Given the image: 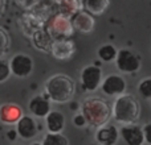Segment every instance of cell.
<instances>
[{"mask_svg": "<svg viewBox=\"0 0 151 145\" xmlns=\"http://www.w3.org/2000/svg\"><path fill=\"white\" fill-rule=\"evenodd\" d=\"M81 115L86 120V124L93 128H101L107 124L111 117V108L106 100L97 96L86 98L81 104Z\"/></svg>", "mask_w": 151, "mask_h": 145, "instance_id": "obj_1", "label": "cell"}, {"mask_svg": "<svg viewBox=\"0 0 151 145\" xmlns=\"http://www.w3.org/2000/svg\"><path fill=\"white\" fill-rule=\"evenodd\" d=\"M76 91V83L66 74H55L45 82V95L55 103H68Z\"/></svg>", "mask_w": 151, "mask_h": 145, "instance_id": "obj_2", "label": "cell"}, {"mask_svg": "<svg viewBox=\"0 0 151 145\" xmlns=\"http://www.w3.org/2000/svg\"><path fill=\"white\" fill-rule=\"evenodd\" d=\"M113 119L122 125L134 124L141 115V104L131 94H123L115 98L111 107Z\"/></svg>", "mask_w": 151, "mask_h": 145, "instance_id": "obj_3", "label": "cell"}, {"mask_svg": "<svg viewBox=\"0 0 151 145\" xmlns=\"http://www.w3.org/2000/svg\"><path fill=\"white\" fill-rule=\"evenodd\" d=\"M45 31L50 34V37L55 40H69L74 33V29L72 26L70 18L65 17V16L60 15V13H55L52 15L44 25Z\"/></svg>", "mask_w": 151, "mask_h": 145, "instance_id": "obj_4", "label": "cell"}, {"mask_svg": "<svg viewBox=\"0 0 151 145\" xmlns=\"http://www.w3.org/2000/svg\"><path fill=\"white\" fill-rule=\"evenodd\" d=\"M114 61L118 71L122 74H134L141 69V58L129 49L118 50Z\"/></svg>", "mask_w": 151, "mask_h": 145, "instance_id": "obj_5", "label": "cell"}, {"mask_svg": "<svg viewBox=\"0 0 151 145\" xmlns=\"http://www.w3.org/2000/svg\"><path fill=\"white\" fill-rule=\"evenodd\" d=\"M81 86L86 91H96L99 88L101 82L104 79L102 69L97 65H88L81 70L80 74Z\"/></svg>", "mask_w": 151, "mask_h": 145, "instance_id": "obj_6", "label": "cell"}, {"mask_svg": "<svg viewBox=\"0 0 151 145\" xmlns=\"http://www.w3.org/2000/svg\"><path fill=\"white\" fill-rule=\"evenodd\" d=\"M8 63H9L11 74L17 78H27L33 71V60L31 58V55L24 53L15 54L8 61Z\"/></svg>", "mask_w": 151, "mask_h": 145, "instance_id": "obj_7", "label": "cell"}, {"mask_svg": "<svg viewBox=\"0 0 151 145\" xmlns=\"http://www.w3.org/2000/svg\"><path fill=\"white\" fill-rule=\"evenodd\" d=\"M101 91L106 96H119L123 95L127 88L126 80L122 75L119 74H109L102 79L101 82Z\"/></svg>", "mask_w": 151, "mask_h": 145, "instance_id": "obj_8", "label": "cell"}, {"mask_svg": "<svg viewBox=\"0 0 151 145\" xmlns=\"http://www.w3.org/2000/svg\"><path fill=\"white\" fill-rule=\"evenodd\" d=\"M39 124L32 116L23 115L21 119L16 123V135L23 140H32L39 135Z\"/></svg>", "mask_w": 151, "mask_h": 145, "instance_id": "obj_9", "label": "cell"}, {"mask_svg": "<svg viewBox=\"0 0 151 145\" xmlns=\"http://www.w3.org/2000/svg\"><path fill=\"white\" fill-rule=\"evenodd\" d=\"M45 21L47 20L37 12H29L20 17V28L25 36L31 37L35 32L44 28Z\"/></svg>", "mask_w": 151, "mask_h": 145, "instance_id": "obj_10", "label": "cell"}, {"mask_svg": "<svg viewBox=\"0 0 151 145\" xmlns=\"http://www.w3.org/2000/svg\"><path fill=\"white\" fill-rule=\"evenodd\" d=\"M49 53L60 61H65L69 58L73 57V54L76 53V44L69 40H55L50 45V50Z\"/></svg>", "mask_w": 151, "mask_h": 145, "instance_id": "obj_11", "label": "cell"}, {"mask_svg": "<svg viewBox=\"0 0 151 145\" xmlns=\"http://www.w3.org/2000/svg\"><path fill=\"white\" fill-rule=\"evenodd\" d=\"M70 23L74 31L80 32L82 34H90L94 31L96 21L91 15H89L86 11H80L70 17Z\"/></svg>", "mask_w": 151, "mask_h": 145, "instance_id": "obj_12", "label": "cell"}, {"mask_svg": "<svg viewBox=\"0 0 151 145\" xmlns=\"http://www.w3.org/2000/svg\"><path fill=\"white\" fill-rule=\"evenodd\" d=\"M119 136L126 143V145H143L145 143L142 127L137 123L122 125V128L119 129Z\"/></svg>", "mask_w": 151, "mask_h": 145, "instance_id": "obj_13", "label": "cell"}, {"mask_svg": "<svg viewBox=\"0 0 151 145\" xmlns=\"http://www.w3.org/2000/svg\"><path fill=\"white\" fill-rule=\"evenodd\" d=\"M28 108H29V112H31L33 116L39 117V119H45V116L52 111L50 100L48 99L47 95L33 96V98L29 100Z\"/></svg>", "mask_w": 151, "mask_h": 145, "instance_id": "obj_14", "label": "cell"}, {"mask_svg": "<svg viewBox=\"0 0 151 145\" xmlns=\"http://www.w3.org/2000/svg\"><path fill=\"white\" fill-rule=\"evenodd\" d=\"M119 139V129L114 124H105L96 132V140L99 145H115Z\"/></svg>", "mask_w": 151, "mask_h": 145, "instance_id": "obj_15", "label": "cell"}, {"mask_svg": "<svg viewBox=\"0 0 151 145\" xmlns=\"http://www.w3.org/2000/svg\"><path fill=\"white\" fill-rule=\"evenodd\" d=\"M23 116V109L15 103H5L0 106V122L4 124H16Z\"/></svg>", "mask_w": 151, "mask_h": 145, "instance_id": "obj_16", "label": "cell"}, {"mask_svg": "<svg viewBox=\"0 0 151 145\" xmlns=\"http://www.w3.org/2000/svg\"><path fill=\"white\" fill-rule=\"evenodd\" d=\"M45 123L49 133H61L65 128V116L60 111H50L45 116Z\"/></svg>", "mask_w": 151, "mask_h": 145, "instance_id": "obj_17", "label": "cell"}, {"mask_svg": "<svg viewBox=\"0 0 151 145\" xmlns=\"http://www.w3.org/2000/svg\"><path fill=\"white\" fill-rule=\"evenodd\" d=\"M31 38H32V42H33L35 48H36L37 50L44 52V53H49L53 38L50 37V34L45 31V28L35 32V33L31 36Z\"/></svg>", "mask_w": 151, "mask_h": 145, "instance_id": "obj_18", "label": "cell"}, {"mask_svg": "<svg viewBox=\"0 0 151 145\" xmlns=\"http://www.w3.org/2000/svg\"><path fill=\"white\" fill-rule=\"evenodd\" d=\"M58 13L70 18L77 12L82 11V0H57Z\"/></svg>", "mask_w": 151, "mask_h": 145, "instance_id": "obj_19", "label": "cell"}, {"mask_svg": "<svg viewBox=\"0 0 151 145\" xmlns=\"http://www.w3.org/2000/svg\"><path fill=\"white\" fill-rule=\"evenodd\" d=\"M83 8L91 16H101L106 12L110 5V0H83Z\"/></svg>", "mask_w": 151, "mask_h": 145, "instance_id": "obj_20", "label": "cell"}, {"mask_svg": "<svg viewBox=\"0 0 151 145\" xmlns=\"http://www.w3.org/2000/svg\"><path fill=\"white\" fill-rule=\"evenodd\" d=\"M117 48L113 44H104L102 46H99V49L97 50V55L101 61L104 62H113L117 57Z\"/></svg>", "mask_w": 151, "mask_h": 145, "instance_id": "obj_21", "label": "cell"}, {"mask_svg": "<svg viewBox=\"0 0 151 145\" xmlns=\"http://www.w3.org/2000/svg\"><path fill=\"white\" fill-rule=\"evenodd\" d=\"M41 145H69V140L63 133H49L44 136Z\"/></svg>", "mask_w": 151, "mask_h": 145, "instance_id": "obj_22", "label": "cell"}, {"mask_svg": "<svg viewBox=\"0 0 151 145\" xmlns=\"http://www.w3.org/2000/svg\"><path fill=\"white\" fill-rule=\"evenodd\" d=\"M138 94L145 99H151V77L142 79L138 83Z\"/></svg>", "mask_w": 151, "mask_h": 145, "instance_id": "obj_23", "label": "cell"}, {"mask_svg": "<svg viewBox=\"0 0 151 145\" xmlns=\"http://www.w3.org/2000/svg\"><path fill=\"white\" fill-rule=\"evenodd\" d=\"M11 46V38L9 34L5 29L0 28V55H4L5 53H8Z\"/></svg>", "mask_w": 151, "mask_h": 145, "instance_id": "obj_24", "label": "cell"}, {"mask_svg": "<svg viewBox=\"0 0 151 145\" xmlns=\"http://www.w3.org/2000/svg\"><path fill=\"white\" fill-rule=\"evenodd\" d=\"M11 77V70H9V63L7 60L0 57V83L7 80Z\"/></svg>", "mask_w": 151, "mask_h": 145, "instance_id": "obj_25", "label": "cell"}, {"mask_svg": "<svg viewBox=\"0 0 151 145\" xmlns=\"http://www.w3.org/2000/svg\"><path fill=\"white\" fill-rule=\"evenodd\" d=\"M15 1L24 9H33L40 4L41 0H15Z\"/></svg>", "mask_w": 151, "mask_h": 145, "instance_id": "obj_26", "label": "cell"}, {"mask_svg": "<svg viewBox=\"0 0 151 145\" xmlns=\"http://www.w3.org/2000/svg\"><path fill=\"white\" fill-rule=\"evenodd\" d=\"M142 133H143L145 143L151 145V123H146V124L142 127Z\"/></svg>", "mask_w": 151, "mask_h": 145, "instance_id": "obj_27", "label": "cell"}, {"mask_svg": "<svg viewBox=\"0 0 151 145\" xmlns=\"http://www.w3.org/2000/svg\"><path fill=\"white\" fill-rule=\"evenodd\" d=\"M73 123H74L76 127H85V125H88V124H86V120L83 119V116L81 114L76 115L74 119H73Z\"/></svg>", "mask_w": 151, "mask_h": 145, "instance_id": "obj_28", "label": "cell"}, {"mask_svg": "<svg viewBox=\"0 0 151 145\" xmlns=\"http://www.w3.org/2000/svg\"><path fill=\"white\" fill-rule=\"evenodd\" d=\"M4 11H5V0H0V17L3 16Z\"/></svg>", "mask_w": 151, "mask_h": 145, "instance_id": "obj_29", "label": "cell"}, {"mask_svg": "<svg viewBox=\"0 0 151 145\" xmlns=\"http://www.w3.org/2000/svg\"><path fill=\"white\" fill-rule=\"evenodd\" d=\"M32 145H41V144H40V143H33Z\"/></svg>", "mask_w": 151, "mask_h": 145, "instance_id": "obj_30", "label": "cell"}]
</instances>
